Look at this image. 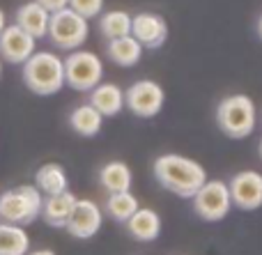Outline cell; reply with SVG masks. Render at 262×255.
Returning a JSON list of instances; mask_svg holds the SVG:
<instances>
[{
  "label": "cell",
  "mask_w": 262,
  "mask_h": 255,
  "mask_svg": "<svg viewBox=\"0 0 262 255\" xmlns=\"http://www.w3.org/2000/svg\"><path fill=\"white\" fill-rule=\"evenodd\" d=\"M154 177L166 191L180 198H193L207 182V170L182 154H161L154 161Z\"/></svg>",
  "instance_id": "obj_1"
},
{
  "label": "cell",
  "mask_w": 262,
  "mask_h": 255,
  "mask_svg": "<svg viewBox=\"0 0 262 255\" xmlns=\"http://www.w3.org/2000/svg\"><path fill=\"white\" fill-rule=\"evenodd\" d=\"M23 83L28 90L39 97L58 95L64 87L62 60L51 51H35L23 62Z\"/></svg>",
  "instance_id": "obj_2"
},
{
  "label": "cell",
  "mask_w": 262,
  "mask_h": 255,
  "mask_svg": "<svg viewBox=\"0 0 262 255\" xmlns=\"http://www.w3.org/2000/svg\"><path fill=\"white\" fill-rule=\"evenodd\" d=\"M216 124L228 138L242 141L255 129V104L246 95H230L219 101Z\"/></svg>",
  "instance_id": "obj_3"
},
{
  "label": "cell",
  "mask_w": 262,
  "mask_h": 255,
  "mask_svg": "<svg viewBox=\"0 0 262 255\" xmlns=\"http://www.w3.org/2000/svg\"><path fill=\"white\" fill-rule=\"evenodd\" d=\"M44 196L37 187L21 184L16 189L0 193V221L12 225H30L39 219Z\"/></svg>",
  "instance_id": "obj_4"
},
{
  "label": "cell",
  "mask_w": 262,
  "mask_h": 255,
  "mask_svg": "<svg viewBox=\"0 0 262 255\" xmlns=\"http://www.w3.org/2000/svg\"><path fill=\"white\" fill-rule=\"evenodd\" d=\"M88 35H90L88 18H83L74 9L64 7L60 12L51 14L46 37L51 39L53 46H58L62 51H76L88 41Z\"/></svg>",
  "instance_id": "obj_5"
},
{
  "label": "cell",
  "mask_w": 262,
  "mask_h": 255,
  "mask_svg": "<svg viewBox=\"0 0 262 255\" xmlns=\"http://www.w3.org/2000/svg\"><path fill=\"white\" fill-rule=\"evenodd\" d=\"M64 67V85H69L76 92H90L97 87L104 76V64L101 58L92 51H72L62 60Z\"/></svg>",
  "instance_id": "obj_6"
},
{
  "label": "cell",
  "mask_w": 262,
  "mask_h": 255,
  "mask_svg": "<svg viewBox=\"0 0 262 255\" xmlns=\"http://www.w3.org/2000/svg\"><path fill=\"white\" fill-rule=\"evenodd\" d=\"M230 193H228V184L221 179H212L205 182L193 196V212L207 223H216L223 221L230 214Z\"/></svg>",
  "instance_id": "obj_7"
},
{
  "label": "cell",
  "mask_w": 262,
  "mask_h": 255,
  "mask_svg": "<svg viewBox=\"0 0 262 255\" xmlns=\"http://www.w3.org/2000/svg\"><path fill=\"white\" fill-rule=\"evenodd\" d=\"M163 101H166V92L157 81H136L134 85L124 92V106L136 115V118H154L161 113Z\"/></svg>",
  "instance_id": "obj_8"
},
{
  "label": "cell",
  "mask_w": 262,
  "mask_h": 255,
  "mask_svg": "<svg viewBox=\"0 0 262 255\" xmlns=\"http://www.w3.org/2000/svg\"><path fill=\"white\" fill-rule=\"evenodd\" d=\"M232 207L242 212H255L262 207V173L258 170H242L232 175L228 184Z\"/></svg>",
  "instance_id": "obj_9"
},
{
  "label": "cell",
  "mask_w": 262,
  "mask_h": 255,
  "mask_svg": "<svg viewBox=\"0 0 262 255\" xmlns=\"http://www.w3.org/2000/svg\"><path fill=\"white\" fill-rule=\"evenodd\" d=\"M131 37L138 41L143 49H161L168 39V23L161 14L140 12L131 16Z\"/></svg>",
  "instance_id": "obj_10"
},
{
  "label": "cell",
  "mask_w": 262,
  "mask_h": 255,
  "mask_svg": "<svg viewBox=\"0 0 262 255\" xmlns=\"http://www.w3.org/2000/svg\"><path fill=\"white\" fill-rule=\"evenodd\" d=\"M64 230L76 239H92L101 230V207L88 198L76 200Z\"/></svg>",
  "instance_id": "obj_11"
},
{
  "label": "cell",
  "mask_w": 262,
  "mask_h": 255,
  "mask_svg": "<svg viewBox=\"0 0 262 255\" xmlns=\"http://www.w3.org/2000/svg\"><path fill=\"white\" fill-rule=\"evenodd\" d=\"M35 44L37 39H32L16 23L5 26V30L0 32V58L9 64H23L35 53Z\"/></svg>",
  "instance_id": "obj_12"
},
{
  "label": "cell",
  "mask_w": 262,
  "mask_h": 255,
  "mask_svg": "<svg viewBox=\"0 0 262 255\" xmlns=\"http://www.w3.org/2000/svg\"><path fill=\"white\" fill-rule=\"evenodd\" d=\"M78 198L74 196L72 191H62L58 196H44V202H41V219L46 221V225L51 228H64L74 212V205H76Z\"/></svg>",
  "instance_id": "obj_13"
},
{
  "label": "cell",
  "mask_w": 262,
  "mask_h": 255,
  "mask_svg": "<svg viewBox=\"0 0 262 255\" xmlns=\"http://www.w3.org/2000/svg\"><path fill=\"white\" fill-rule=\"evenodd\" d=\"M88 104L101 115V118H115L124 108V92L115 83H99L90 90Z\"/></svg>",
  "instance_id": "obj_14"
},
{
  "label": "cell",
  "mask_w": 262,
  "mask_h": 255,
  "mask_svg": "<svg viewBox=\"0 0 262 255\" xmlns=\"http://www.w3.org/2000/svg\"><path fill=\"white\" fill-rule=\"evenodd\" d=\"M49 18H51V14L46 12L41 5H37L35 0L21 5V7L16 9V14H14V23H16L21 30H26L32 39H41V37H46Z\"/></svg>",
  "instance_id": "obj_15"
},
{
  "label": "cell",
  "mask_w": 262,
  "mask_h": 255,
  "mask_svg": "<svg viewBox=\"0 0 262 255\" xmlns=\"http://www.w3.org/2000/svg\"><path fill=\"white\" fill-rule=\"evenodd\" d=\"M124 225H127V233L138 242H154L161 235V216L147 207H138Z\"/></svg>",
  "instance_id": "obj_16"
},
{
  "label": "cell",
  "mask_w": 262,
  "mask_h": 255,
  "mask_svg": "<svg viewBox=\"0 0 262 255\" xmlns=\"http://www.w3.org/2000/svg\"><path fill=\"white\" fill-rule=\"evenodd\" d=\"M106 55H108L111 62L120 64V67H134V64H138L140 58H143V46L131 35L118 37V39L106 41Z\"/></svg>",
  "instance_id": "obj_17"
},
{
  "label": "cell",
  "mask_w": 262,
  "mask_h": 255,
  "mask_svg": "<svg viewBox=\"0 0 262 255\" xmlns=\"http://www.w3.org/2000/svg\"><path fill=\"white\" fill-rule=\"evenodd\" d=\"M35 187L41 196H58L62 191H69V177L60 164H44L35 173Z\"/></svg>",
  "instance_id": "obj_18"
},
{
  "label": "cell",
  "mask_w": 262,
  "mask_h": 255,
  "mask_svg": "<svg viewBox=\"0 0 262 255\" xmlns=\"http://www.w3.org/2000/svg\"><path fill=\"white\" fill-rule=\"evenodd\" d=\"M131 182H134V175H131V168L124 161H108L99 170V184L104 187L106 193L129 191Z\"/></svg>",
  "instance_id": "obj_19"
},
{
  "label": "cell",
  "mask_w": 262,
  "mask_h": 255,
  "mask_svg": "<svg viewBox=\"0 0 262 255\" xmlns=\"http://www.w3.org/2000/svg\"><path fill=\"white\" fill-rule=\"evenodd\" d=\"M101 118L90 104H83V106H76V108L69 113V127L83 138H92L101 131Z\"/></svg>",
  "instance_id": "obj_20"
},
{
  "label": "cell",
  "mask_w": 262,
  "mask_h": 255,
  "mask_svg": "<svg viewBox=\"0 0 262 255\" xmlns=\"http://www.w3.org/2000/svg\"><path fill=\"white\" fill-rule=\"evenodd\" d=\"M138 210V198L131 191H120V193H108L104 202V212L108 219H113L115 223H127L134 216V212Z\"/></svg>",
  "instance_id": "obj_21"
},
{
  "label": "cell",
  "mask_w": 262,
  "mask_h": 255,
  "mask_svg": "<svg viewBox=\"0 0 262 255\" xmlns=\"http://www.w3.org/2000/svg\"><path fill=\"white\" fill-rule=\"evenodd\" d=\"M30 251V237L23 225L0 223V255H26Z\"/></svg>",
  "instance_id": "obj_22"
},
{
  "label": "cell",
  "mask_w": 262,
  "mask_h": 255,
  "mask_svg": "<svg viewBox=\"0 0 262 255\" xmlns=\"http://www.w3.org/2000/svg\"><path fill=\"white\" fill-rule=\"evenodd\" d=\"M99 32L106 39H118V37L131 35V14L127 12H106L99 18Z\"/></svg>",
  "instance_id": "obj_23"
},
{
  "label": "cell",
  "mask_w": 262,
  "mask_h": 255,
  "mask_svg": "<svg viewBox=\"0 0 262 255\" xmlns=\"http://www.w3.org/2000/svg\"><path fill=\"white\" fill-rule=\"evenodd\" d=\"M67 7L74 9L76 14H81L83 18H95L99 16L101 7H104V0H69Z\"/></svg>",
  "instance_id": "obj_24"
},
{
  "label": "cell",
  "mask_w": 262,
  "mask_h": 255,
  "mask_svg": "<svg viewBox=\"0 0 262 255\" xmlns=\"http://www.w3.org/2000/svg\"><path fill=\"white\" fill-rule=\"evenodd\" d=\"M35 3L41 5V7H44L49 14H53V12H60V9L67 7L69 0H35Z\"/></svg>",
  "instance_id": "obj_25"
},
{
  "label": "cell",
  "mask_w": 262,
  "mask_h": 255,
  "mask_svg": "<svg viewBox=\"0 0 262 255\" xmlns=\"http://www.w3.org/2000/svg\"><path fill=\"white\" fill-rule=\"evenodd\" d=\"M26 255H55L51 248H39V251H28Z\"/></svg>",
  "instance_id": "obj_26"
},
{
  "label": "cell",
  "mask_w": 262,
  "mask_h": 255,
  "mask_svg": "<svg viewBox=\"0 0 262 255\" xmlns=\"http://www.w3.org/2000/svg\"><path fill=\"white\" fill-rule=\"evenodd\" d=\"M5 26H7V18H5V12L0 9V32L5 30Z\"/></svg>",
  "instance_id": "obj_27"
},
{
  "label": "cell",
  "mask_w": 262,
  "mask_h": 255,
  "mask_svg": "<svg viewBox=\"0 0 262 255\" xmlns=\"http://www.w3.org/2000/svg\"><path fill=\"white\" fill-rule=\"evenodd\" d=\"M258 37H260V39H262V16L258 18Z\"/></svg>",
  "instance_id": "obj_28"
},
{
  "label": "cell",
  "mask_w": 262,
  "mask_h": 255,
  "mask_svg": "<svg viewBox=\"0 0 262 255\" xmlns=\"http://www.w3.org/2000/svg\"><path fill=\"white\" fill-rule=\"evenodd\" d=\"M258 152H260V159H262V141H260V145H258Z\"/></svg>",
  "instance_id": "obj_29"
},
{
  "label": "cell",
  "mask_w": 262,
  "mask_h": 255,
  "mask_svg": "<svg viewBox=\"0 0 262 255\" xmlns=\"http://www.w3.org/2000/svg\"><path fill=\"white\" fill-rule=\"evenodd\" d=\"M0 78H3V64H0Z\"/></svg>",
  "instance_id": "obj_30"
}]
</instances>
